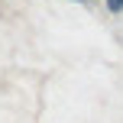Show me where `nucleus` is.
Instances as JSON below:
<instances>
[{"instance_id": "obj_1", "label": "nucleus", "mask_w": 123, "mask_h": 123, "mask_svg": "<svg viewBox=\"0 0 123 123\" xmlns=\"http://www.w3.org/2000/svg\"><path fill=\"white\" fill-rule=\"evenodd\" d=\"M107 6L110 10H123V0H107Z\"/></svg>"}]
</instances>
